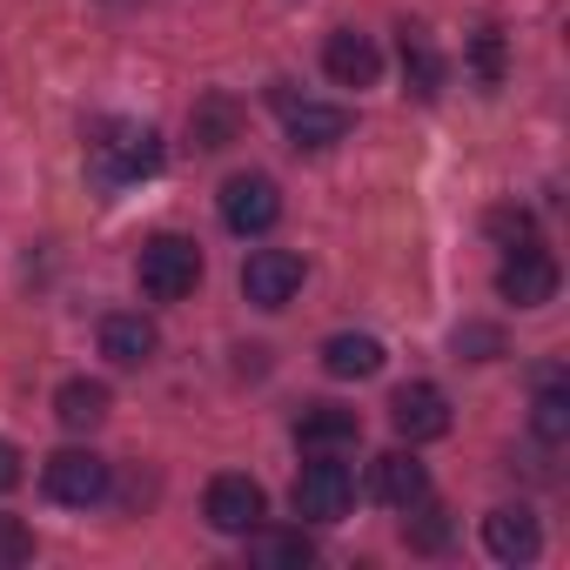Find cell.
Segmentation results:
<instances>
[{
  "mask_svg": "<svg viewBox=\"0 0 570 570\" xmlns=\"http://www.w3.org/2000/svg\"><path fill=\"white\" fill-rule=\"evenodd\" d=\"M530 430H537L543 443H563V436H570V390H563V383H543V390H537Z\"/></svg>",
  "mask_w": 570,
  "mask_h": 570,
  "instance_id": "obj_21",
  "label": "cell"
},
{
  "mask_svg": "<svg viewBox=\"0 0 570 570\" xmlns=\"http://www.w3.org/2000/svg\"><path fill=\"white\" fill-rule=\"evenodd\" d=\"M497 296H503V303H517V309H543V303L557 296V262H550L537 242L510 248V255H503V268H497Z\"/></svg>",
  "mask_w": 570,
  "mask_h": 570,
  "instance_id": "obj_5",
  "label": "cell"
},
{
  "mask_svg": "<svg viewBox=\"0 0 570 570\" xmlns=\"http://www.w3.org/2000/svg\"><path fill=\"white\" fill-rule=\"evenodd\" d=\"M41 483H48V497L55 503H75V510H88V503H101L108 497V463L95 456V450H55L48 456V470H41Z\"/></svg>",
  "mask_w": 570,
  "mask_h": 570,
  "instance_id": "obj_4",
  "label": "cell"
},
{
  "mask_svg": "<svg viewBox=\"0 0 570 570\" xmlns=\"http://www.w3.org/2000/svg\"><path fill=\"white\" fill-rule=\"evenodd\" d=\"M135 275H141L148 303H181V296H195V282H202V248L188 235H155V242H141Z\"/></svg>",
  "mask_w": 570,
  "mask_h": 570,
  "instance_id": "obj_2",
  "label": "cell"
},
{
  "mask_svg": "<svg viewBox=\"0 0 570 570\" xmlns=\"http://www.w3.org/2000/svg\"><path fill=\"white\" fill-rule=\"evenodd\" d=\"M161 168V135L148 121H101L95 141H88V175L101 188H128L141 175Z\"/></svg>",
  "mask_w": 570,
  "mask_h": 570,
  "instance_id": "obj_1",
  "label": "cell"
},
{
  "mask_svg": "<svg viewBox=\"0 0 570 570\" xmlns=\"http://www.w3.org/2000/svg\"><path fill=\"white\" fill-rule=\"evenodd\" d=\"M370 490H376L390 510H410V503H423V497H430V470L416 463V450H390V456H376Z\"/></svg>",
  "mask_w": 570,
  "mask_h": 570,
  "instance_id": "obj_15",
  "label": "cell"
},
{
  "mask_svg": "<svg viewBox=\"0 0 570 570\" xmlns=\"http://www.w3.org/2000/svg\"><path fill=\"white\" fill-rule=\"evenodd\" d=\"M403 81H410L416 101H436L443 95V61H436V48L416 28H403Z\"/></svg>",
  "mask_w": 570,
  "mask_h": 570,
  "instance_id": "obj_20",
  "label": "cell"
},
{
  "mask_svg": "<svg viewBox=\"0 0 570 570\" xmlns=\"http://www.w3.org/2000/svg\"><path fill=\"white\" fill-rule=\"evenodd\" d=\"M296 289H303V255H289V248H255L242 262V296L255 309H282Z\"/></svg>",
  "mask_w": 570,
  "mask_h": 570,
  "instance_id": "obj_6",
  "label": "cell"
},
{
  "mask_svg": "<svg viewBox=\"0 0 570 570\" xmlns=\"http://www.w3.org/2000/svg\"><path fill=\"white\" fill-rule=\"evenodd\" d=\"M323 68H330V81H336V88H376L383 55H376V41H370V35L336 28V35L323 41Z\"/></svg>",
  "mask_w": 570,
  "mask_h": 570,
  "instance_id": "obj_12",
  "label": "cell"
},
{
  "mask_svg": "<svg viewBox=\"0 0 570 570\" xmlns=\"http://www.w3.org/2000/svg\"><path fill=\"white\" fill-rule=\"evenodd\" d=\"M55 416H61L68 430H95V423L108 416V383H88V376L61 383V390H55Z\"/></svg>",
  "mask_w": 570,
  "mask_h": 570,
  "instance_id": "obj_19",
  "label": "cell"
},
{
  "mask_svg": "<svg viewBox=\"0 0 570 570\" xmlns=\"http://www.w3.org/2000/svg\"><path fill=\"white\" fill-rule=\"evenodd\" d=\"M356 436H363V416L343 410V403H309L296 416V443L309 456H343V450H356Z\"/></svg>",
  "mask_w": 570,
  "mask_h": 570,
  "instance_id": "obj_11",
  "label": "cell"
},
{
  "mask_svg": "<svg viewBox=\"0 0 570 570\" xmlns=\"http://www.w3.org/2000/svg\"><path fill=\"white\" fill-rule=\"evenodd\" d=\"M410 510H416V517L403 523L410 550H443V543H450V510H436L430 497H423V503H410Z\"/></svg>",
  "mask_w": 570,
  "mask_h": 570,
  "instance_id": "obj_22",
  "label": "cell"
},
{
  "mask_svg": "<svg viewBox=\"0 0 570 570\" xmlns=\"http://www.w3.org/2000/svg\"><path fill=\"white\" fill-rule=\"evenodd\" d=\"M483 550H490L497 563H530V557L543 550V530H537V517H530L523 503H503V510L483 517Z\"/></svg>",
  "mask_w": 570,
  "mask_h": 570,
  "instance_id": "obj_13",
  "label": "cell"
},
{
  "mask_svg": "<svg viewBox=\"0 0 570 570\" xmlns=\"http://www.w3.org/2000/svg\"><path fill=\"white\" fill-rule=\"evenodd\" d=\"M262 510H268V497H262V483H248V476H215L208 497H202V517H208L222 537H248V530L262 523Z\"/></svg>",
  "mask_w": 570,
  "mask_h": 570,
  "instance_id": "obj_10",
  "label": "cell"
},
{
  "mask_svg": "<svg viewBox=\"0 0 570 570\" xmlns=\"http://www.w3.org/2000/svg\"><path fill=\"white\" fill-rule=\"evenodd\" d=\"M155 350H161V336H155V323H148V316H135V309H115V316H101V356H108V363H121V370H141Z\"/></svg>",
  "mask_w": 570,
  "mask_h": 570,
  "instance_id": "obj_14",
  "label": "cell"
},
{
  "mask_svg": "<svg viewBox=\"0 0 570 570\" xmlns=\"http://www.w3.org/2000/svg\"><path fill=\"white\" fill-rule=\"evenodd\" d=\"M470 68L483 88H503V28H476L470 35Z\"/></svg>",
  "mask_w": 570,
  "mask_h": 570,
  "instance_id": "obj_23",
  "label": "cell"
},
{
  "mask_svg": "<svg viewBox=\"0 0 570 570\" xmlns=\"http://www.w3.org/2000/svg\"><path fill=\"white\" fill-rule=\"evenodd\" d=\"M483 228H490L503 248H523V242H537V222H530V208H490V215H483Z\"/></svg>",
  "mask_w": 570,
  "mask_h": 570,
  "instance_id": "obj_24",
  "label": "cell"
},
{
  "mask_svg": "<svg viewBox=\"0 0 570 570\" xmlns=\"http://www.w3.org/2000/svg\"><path fill=\"white\" fill-rule=\"evenodd\" d=\"M323 370H330L336 383H363V376L383 370V343H376V336H330V343H323Z\"/></svg>",
  "mask_w": 570,
  "mask_h": 570,
  "instance_id": "obj_17",
  "label": "cell"
},
{
  "mask_svg": "<svg viewBox=\"0 0 570 570\" xmlns=\"http://www.w3.org/2000/svg\"><path fill=\"white\" fill-rule=\"evenodd\" d=\"M275 108L289 121V141L296 148H336L350 135V108H330V101H296L289 81H275Z\"/></svg>",
  "mask_w": 570,
  "mask_h": 570,
  "instance_id": "obj_9",
  "label": "cell"
},
{
  "mask_svg": "<svg viewBox=\"0 0 570 570\" xmlns=\"http://www.w3.org/2000/svg\"><path fill=\"white\" fill-rule=\"evenodd\" d=\"M188 128H195L202 148H228V141H242V108L228 95H202L195 115H188Z\"/></svg>",
  "mask_w": 570,
  "mask_h": 570,
  "instance_id": "obj_18",
  "label": "cell"
},
{
  "mask_svg": "<svg viewBox=\"0 0 570 570\" xmlns=\"http://www.w3.org/2000/svg\"><path fill=\"white\" fill-rule=\"evenodd\" d=\"M248 537H255L248 557H255L262 570H309V563H316V543H309L303 530H262V523H255Z\"/></svg>",
  "mask_w": 570,
  "mask_h": 570,
  "instance_id": "obj_16",
  "label": "cell"
},
{
  "mask_svg": "<svg viewBox=\"0 0 570 570\" xmlns=\"http://www.w3.org/2000/svg\"><path fill=\"white\" fill-rule=\"evenodd\" d=\"M14 483H21V450H14L8 436H0V497H8Z\"/></svg>",
  "mask_w": 570,
  "mask_h": 570,
  "instance_id": "obj_27",
  "label": "cell"
},
{
  "mask_svg": "<svg viewBox=\"0 0 570 570\" xmlns=\"http://www.w3.org/2000/svg\"><path fill=\"white\" fill-rule=\"evenodd\" d=\"M275 215H282V188H275L268 175H235V181H222V222H228L235 235H268Z\"/></svg>",
  "mask_w": 570,
  "mask_h": 570,
  "instance_id": "obj_7",
  "label": "cell"
},
{
  "mask_svg": "<svg viewBox=\"0 0 570 570\" xmlns=\"http://www.w3.org/2000/svg\"><path fill=\"white\" fill-rule=\"evenodd\" d=\"M456 356L490 363V356H503V336H497V330H483V323H470V330H456Z\"/></svg>",
  "mask_w": 570,
  "mask_h": 570,
  "instance_id": "obj_26",
  "label": "cell"
},
{
  "mask_svg": "<svg viewBox=\"0 0 570 570\" xmlns=\"http://www.w3.org/2000/svg\"><path fill=\"white\" fill-rule=\"evenodd\" d=\"M390 423H396V436L416 450V443L450 436V403H443L436 383H403V390L390 396Z\"/></svg>",
  "mask_w": 570,
  "mask_h": 570,
  "instance_id": "obj_8",
  "label": "cell"
},
{
  "mask_svg": "<svg viewBox=\"0 0 570 570\" xmlns=\"http://www.w3.org/2000/svg\"><path fill=\"white\" fill-rule=\"evenodd\" d=\"M35 557V530L21 523V517H0V570H14V563H28Z\"/></svg>",
  "mask_w": 570,
  "mask_h": 570,
  "instance_id": "obj_25",
  "label": "cell"
},
{
  "mask_svg": "<svg viewBox=\"0 0 570 570\" xmlns=\"http://www.w3.org/2000/svg\"><path fill=\"white\" fill-rule=\"evenodd\" d=\"M350 503H356L350 463H336V456L303 463V476H296V517L303 523H336V517H350Z\"/></svg>",
  "mask_w": 570,
  "mask_h": 570,
  "instance_id": "obj_3",
  "label": "cell"
}]
</instances>
